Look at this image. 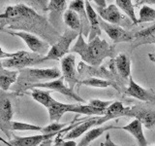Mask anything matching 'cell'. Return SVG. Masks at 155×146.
Listing matches in <instances>:
<instances>
[{"instance_id": "cell-15", "label": "cell", "mask_w": 155, "mask_h": 146, "mask_svg": "<svg viewBox=\"0 0 155 146\" xmlns=\"http://www.w3.org/2000/svg\"><path fill=\"white\" fill-rule=\"evenodd\" d=\"M110 67L111 69V72L116 71V73L124 80H128L131 76V61L130 57L121 54L116 57L111 58L110 61Z\"/></svg>"}, {"instance_id": "cell-8", "label": "cell", "mask_w": 155, "mask_h": 146, "mask_svg": "<svg viewBox=\"0 0 155 146\" xmlns=\"http://www.w3.org/2000/svg\"><path fill=\"white\" fill-rule=\"evenodd\" d=\"M32 89H42V90H48L51 92H57L61 95H64L70 99H74L78 102H81V103H85V100L81 97L79 95L77 94L75 91L71 90L69 87H67L64 84V78L62 76L60 78H58L56 80H53L51 82H42L39 83V84L34 85Z\"/></svg>"}, {"instance_id": "cell-27", "label": "cell", "mask_w": 155, "mask_h": 146, "mask_svg": "<svg viewBox=\"0 0 155 146\" xmlns=\"http://www.w3.org/2000/svg\"><path fill=\"white\" fill-rule=\"evenodd\" d=\"M51 92L48 90H42V89H32L31 96L33 97L34 100H36L43 106H45L46 108H48V105L51 104V100L53 99V97L51 96Z\"/></svg>"}, {"instance_id": "cell-7", "label": "cell", "mask_w": 155, "mask_h": 146, "mask_svg": "<svg viewBox=\"0 0 155 146\" xmlns=\"http://www.w3.org/2000/svg\"><path fill=\"white\" fill-rule=\"evenodd\" d=\"M4 32L9 33L10 35L18 36L24 41L27 47L30 49L32 53H36L39 55L46 57L47 54L50 51V43L43 41L41 38L37 37L32 33L25 32V31H10V30H3Z\"/></svg>"}, {"instance_id": "cell-37", "label": "cell", "mask_w": 155, "mask_h": 146, "mask_svg": "<svg viewBox=\"0 0 155 146\" xmlns=\"http://www.w3.org/2000/svg\"><path fill=\"white\" fill-rule=\"evenodd\" d=\"M19 54V51L16 53H7L4 50H2V48L0 47V58H3V60H6V58H13L15 57H17Z\"/></svg>"}, {"instance_id": "cell-29", "label": "cell", "mask_w": 155, "mask_h": 146, "mask_svg": "<svg viewBox=\"0 0 155 146\" xmlns=\"http://www.w3.org/2000/svg\"><path fill=\"white\" fill-rule=\"evenodd\" d=\"M73 113L84 114V115H96V116H105L106 110H101L91 106L89 104H74L72 111Z\"/></svg>"}, {"instance_id": "cell-9", "label": "cell", "mask_w": 155, "mask_h": 146, "mask_svg": "<svg viewBox=\"0 0 155 146\" xmlns=\"http://www.w3.org/2000/svg\"><path fill=\"white\" fill-rule=\"evenodd\" d=\"M124 116L134 117L142 122V124L148 130L155 129V111L145 108L140 104L125 107Z\"/></svg>"}, {"instance_id": "cell-6", "label": "cell", "mask_w": 155, "mask_h": 146, "mask_svg": "<svg viewBox=\"0 0 155 146\" xmlns=\"http://www.w3.org/2000/svg\"><path fill=\"white\" fill-rule=\"evenodd\" d=\"M96 10L98 12L99 17L110 24L117 26L122 28L125 27L128 29L134 26V23H132V21L126 15H123L121 13L115 4H110L108 7L103 9L96 7Z\"/></svg>"}, {"instance_id": "cell-16", "label": "cell", "mask_w": 155, "mask_h": 146, "mask_svg": "<svg viewBox=\"0 0 155 146\" xmlns=\"http://www.w3.org/2000/svg\"><path fill=\"white\" fill-rule=\"evenodd\" d=\"M100 117L102 116H97V117H93V118H89L85 120L84 122H79L77 124V126L75 128H73L71 130H69L68 133L65 134V135L63 136V139L65 140H73L75 138L80 137L81 135H82L84 134L87 133L91 128L97 126L98 127V122Z\"/></svg>"}, {"instance_id": "cell-28", "label": "cell", "mask_w": 155, "mask_h": 146, "mask_svg": "<svg viewBox=\"0 0 155 146\" xmlns=\"http://www.w3.org/2000/svg\"><path fill=\"white\" fill-rule=\"evenodd\" d=\"M115 4H116V6H117L118 8H120L121 11H123L126 16L132 21L134 26H137L138 19H137V17H136V14L134 11L133 2L131 1V0H116Z\"/></svg>"}, {"instance_id": "cell-31", "label": "cell", "mask_w": 155, "mask_h": 146, "mask_svg": "<svg viewBox=\"0 0 155 146\" xmlns=\"http://www.w3.org/2000/svg\"><path fill=\"white\" fill-rule=\"evenodd\" d=\"M149 22H155V10L152 9L151 7L144 5L140 10V17L138 19V23Z\"/></svg>"}, {"instance_id": "cell-1", "label": "cell", "mask_w": 155, "mask_h": 146, "mask_svg": "<svg viewBox=\"0 0 155 146\" xmlns=\"http://www.w3.org/2000/svg\"><path fill=\"white\" fill-rule=\"evenodd\" d=\"M70 52L80 55L84 62L93 67H100L106 57L114 58V46H111L106 40L96 37L92 41L86 43L82 34L80 33L75 45L70 49Z\"/></svg>"}, {"instance_id": "cell-25", "label": "cell", "mask_w": 155, "mask_h": 146, "mask_svg": "<svg viewBox=\"0 0 155 146\" xmlns=\"http://www.w3.org/2000/svg\"><path fill=\"white\" fill-rule=\"evenodd\" d=\"M78 70H79V74L81 75H86L88 74L90 76H97L98 77H106V78H110V73L106 71L104 68L102 67H93V66H88L86 65L84 61H81L78 66Z\"/></svg>"}, {"instance_id": "cell-22", "label": "cell", "mask_w": 155, "mask_h": 146, "mask_svg": "<svg viewBox=\"0 0 155 146\" xmlns=\"http://www.w3.org/2000/svg\"><path fill=\"white\" fill-rule=\"evenodd\" d=\"M125 112V106L123 105L122 102L120 101H114L106 110L105 116L100 117L98 122V127L103 125L105 122L119 118V117H123Z\"/></svg>"}, {"instance_id": "cell-10", "label": "cell", "mask_w": 155, "mask_h": 146, "mask_svg": "<svg viewBox=\"0 0 155 146\" xmlns=\"http://www.w3.org/2000/svg\"><path fill=\"white\" fill-rule=\"evenodd\" d=\"M76 56L73 54L65 56L61 60V72L64 81L67 82L68 87L74 91V88L79 84V74L76 71Z\"/></svg>"}, {"instance_id": "cell-4", "label": "cell", "mask_w": 155, "mask_h": 146, "mask_svg": "<svg viewBox=\"0 0 155 146\" xmlns=\"http://www.w3.org/2000/svg\"><path fill=\"white\" fill-rule=\"evenodd\" d=\"M46 61V57L44 56L39 55V54L26 51H19V54L17 57L13 58L2 60L1 63L3 67L7 68V69L16 68V69L21 70L23 69V68H27V66L41 64V63L45 62Z\"/></svg>"}, {"instance_id": "cell-23", "label": "cell", "mask_w": 155, "mask_h": 146, "mask_svg": "<svg viewBox=\"0 0 155 146\" xmlns=\"http://www.w3.org/2000/svg\"><path fill=\"white\" fill-rule=\"evenodd\" d=\"M110 129H121L118 127H115L114 125H108V126H102V127H97L95 129L89 130L87 133L84 134V137H82L80 141V143H78L77 146H90V143L92 141H94L103 134L105 131L109 130Z\"/></svg>"}, {"instance_id": "cell-14", "label": "cell", "mask_w": 155, "mask_h": 146, "mask_svg": "<svg viewBox=\"0 0 155 146\" xmlns=\"http://www.w3.org/2000/svg\"><path fill=\"white\" fill-rule=\"evenodd\" d=\"M67 7V2L65 0H51L48 1V11L50 12L48 16V23H50L52 27L59 28L61 26V21L63 19Z\"/></svg>"}, {"instance_id": "cell-30", "label": "cell", "mask_w": 155, "mask_h": 146, "mask_svg": "<svg viewBox=\"0 0 155 146\" xmlns=\"http://www.w3.org/2000/svg\"><path fill=\"white\" fill-rule=\"evenodd\" d=\"M79 85H84V86L93 87V88H107L109 86H114L117 89V87L114 84V81L103 80V79H99V78H95V77H89V78H87V79L80 81Z\"/></svg>"}, {"instance_id": "cell-34", "label": "cell", "mask_w": 155, "mask_h": 146, "mask_svg": "<svg viewBox=\"0 0 155 146\" xmlns=\"http://www.w3.org/2000/svg\"><path fill=\"white\" fill-rule=\"evenodd\" d=\"M29 7H32L33 10H35L36 12L39 11H43V12H47L48 11V1H41V0H38V1H29Z\"/></svg>"}, {"instance_id": "cell-19", "label": "cell", "mask_w": 155, "mask_h": 146, "mask_svg": "<svg viewBox=\"0 0 155 146\" xmlns=\"http://www.w3.org/2000/svg\"><path fill=\"white\" fill-rule=\"evenodd\" d=\"M73 106H74V104L62 103V102H59L53 99L51 102V104L47 108L48 112V116H50V120L52 123H54V122L58 123L63 115L67 113V112L72 111Z\"/></svg>"}, {"instance_id": "cell-11", "label": "cell", "mask_w": 155, "mask_h": 146, "mask_svg": "<svg viewBox=\"0 0 155 146\" xmlns=\"http://www.w3.org/2000/svg\"><path fill=\"white\" fill-rule=\"evenodd\" d=\"M98 19H99L101 29L105 30V32L108 34L109 37L114 41V44L120 43V42L132 43L133 39H134V32L129 31V30H125L124 28L120 27V26L110 24L109 23L105 22L104 19H102L100 17L98 18Z\"/></svg>"}, {"instance_id": "cell-17", "label": "cell", "mask_w": 155, "mask_h": 146, "mask_svg": "<svg viewBox=\"0 0 155 146\" xmlns=\"http://www.w3.org/2000/svg\"><path fill=\"white\" fill-rule=\"evenodd\" d=\"M69 10L76 12L79 15L81 24V34L82 36L88 37L89 32H90V23L88 21V17H87L86 10H85V5L84 1L81 0H75V1H71L69 4Z\"/></svg>"}, {"instance_id": "cell-36", "label": "cell", "mask_w": 155, "mask_h": 146, "mask_svg": "<svg viewBox=\"0 0 155 146\" xmlns=\"http://www.w3.org/2000/svg\"><path fill=\"white\" fill-rule=\"evenodd\" d=\"M55 146H77L78 143H76L74 140H65L63 139L62 135L57 134L54 141Z\"/></svg>"}, {"instance_id": "cell-21", "label": "cell", "mask_w": 155, "mask_h": 146, "mask_svg": "<svg viewBox=\"0 0 155 146\" xmlns=\"http://www.w3.org/2000/svg\"><path fill=\"white\" fill-rule=\"evenodd\" d=\"M123 130H126L130 134H132L136 138L139 146H147V141L145 139V136L143 130V124L138 119H134L130 124L124 126L121 128Z\"/></svg>"}, {"instance_id": "cell-5", "label": "cell", "mask_w": 155, "mask_h": 146, "mask_svg": "<svg viewBox=\"0 0 155 146\" xmlns=\"http://www.w3.org/2000/svg\"><path fill=\"white\" fill-rule=\"evenodd\" d=\"M16 96L14 92L0 90V130L9 139L11 137V122L14 115L12 102V96Z\"/></svg>"}, {"instance_id": "cell-2", "label": "cell", "mask_w": 155, "mask_h": 146, "mask_svg": "<svg viewBox=\"0 0 155 146\" xmlns=\"http://www.w3.org/2000/svg\"><path fill=\"white\" fill-rule=\"evenodd\" d=\"M61 71L57 67L52 68H23L18 70L16 83L10 88L17 96L24 94L27 90L42 83L41 81H53L61 77Z\"/></svg>"}, {"instance_id": "cell-18", "label": "cell", "mask_w": 155, "mask_h": 146, "mask_svg": "<svg viewBox=\"0 0 155 146\" xmlns=\"http://www.w3.org/2000/svg\"><path fill=\"white\" fill-rule=\"evenodd\" d=\"M84 5H85L87 17H88V21L90 23V32L88 35V42H89L93 40V39H95L96 37H100L102 33V29L100 27V23L98 19L99 16L95 12L93 7L91 6L90 2L84 1Z\"/></svg>"}, {"instance_id": "cell-35", "label": "cell", "mask_w": 155, "mask_h": 146, "mask_svg": "<svg viewBox=\"0 0 155 146\" xmlns=\"http://www.w3.org/2000/svg\"><path fill=\"white\" fill-rule=\"evenodd\" d=\"M114 101H104V100H100V99H91L89 100V105L95 107V108H98L101 110H107V108L113 103Z\"/></svg>"}, {"instance_id": "cell-33", "label": "cell", "mask_w": 155, "mask_h": 146, "mask_svg": "<svg viewBox=\"0 0 155 146\" xmlns=\"http://www.w3.org/2000/svg\"><path fill=\"white\" fill-rule=\"evenodd\" d=\"M68 126V124H62V123H51L48 126H46V127H43V130H42V134H58L60 133V131L66 128Z\"/></svg>"}, {"instance_id": "cell-38", "label": "cell", "mask_w": 155, "mask_h": 146, "mask_svg": "<svg viewBox=\"0 0 155 146\" xmlns=\"http://www.w3.org/2000/svg\"><path fill=\"white\" fill-rule=\"evenodd\" d=\"M101 146H116V144L110 139V134H107L106 135V141L104 143H101Z\"/></svg>"}, {"instance_id": "cell-12", "label": "cell", "mask_w": 155, "mask_h": 146, "mask_svg": "<svg viewBox=\"0 0 155 146\" xmlns=\"http://www.w3.org/2000/svg\"><path fill=\"white\" fill-rule=\"evenodd\" d=\"M124 95L142 101L155 103V92L152 89H144L138 85L133 79L132 75L129 77V86L124 90Z\"/></svg>"}, {"instance_id": "cell-20", "label": "cell", "mask_w": 155, "mask_h": 146, "mask_svg": "<svg viewBox=\"0 0 155 146\" xmlns=\"http://www.w3.org/2000/svg\"><path fill=\"white\" fill-rule=\"evenodd\" d=\"M155 41V23L147 28H144L134 33V39L132 41V49L139 47L143 44L154 43Z\"/></svg>"}, {"instance_id": "cell-26", "label": "cell", "mask_w": 155, "mask_h": 146, "mask_svg": "<svg viewBox=\"0 0 155 146\" xmlns=\"http://www.w3.org/2000/svg\"><path fill=\"white\" fill-rule=\"evenodd\" d=\"M63 22L70 29L79 33H81V24L79 15L72 10H66L63 15Z\"/></svg>"}, {"instance_id": "cell-40", "label": "cell", "mask_w": 155, "mask_h": 146, "mask_svg": "<svg viewBox=\"0 0 155 146\" xmlns=\"http://www.w3.org/2000/svg\"><path fill=\"white\" fill-rule=\"evenodd\" d=\"M0 146H3V145H1V144H0Z\"/></svg>"}, {"instance_id": "cell-39", "label": "cell", "mask_w": 155, "mask_h": 146, "mask_svg": "<svg viewBox=\"0 0 155 146\" xmlns=\"http://www.w3.org/2000/svg\"><path fill=\"white\" fill-rule=\"evenodd\" d=\"M94 3L97 5V8H106V1L105 0H102V1H100V0H95Z\"/></svg>"}, {"instance_id": "cell-3", "label": "cell", "mask_w": 155, "mask_h": 146, "mask_svg": "<svg viewBox=\"0 0 155 146\" xmlns=\"http://www.w3.org/2000/svg\"><path fill=\"white\" fill-rule=\"evenodd\" d=\"M79 32L72 30L70 28H66L64 33L60 35L58 40L51 47L50 51L45 57L46 60H53V61H59L62 60L67 54L70 52V46L72 42L79 36Z\"/></svg>"}, {"instance_id": "cell-13", "label": "cell", "mask_w": 155, "mask_h": 146, "mask_svg": "<svg viewBox=\"0 0 155 146\" xmlns=\"http://www.w3.org/2000/svg\"><path fill=\"white\" fill-rule=\"evenodd\" d=\"M57 134H39V135H29V136H16L14 135L13 139H10L9 141L4 140L0 137V140L4 144H7L8 146H38L45 142L47 140L51 139L53 136H56Z\"/></svg>"}, {"instance_id": "cell-24", "label": "cell", "mask_w": 155, "mask_h": 146, "mask_svg": "<svg viewBox=\"0 0 155 146\" xmlns=\"http://www.w3.org/2000/svg\"><path fill=\"white\" fill-rule=\"evenodd\" d=\"M18 75V71L7 69L0 61V90L7 92L16 83Z\"/></svg>"}, {"instance_id": "cell-32", "label": "cell", "mask_w": 155, "mask_h": 146, "mask_svg": "<svg viewBox=\"0 0 155 146\" xmlns=\"http://www.w3.org/2000/svg\"><path fill=\"white\" fill-rule=\"evenodd\" d=\"M11 130H33V131H41L43 130V127H39L36 125L23 123V122H18V121H12L11 122Z\"/></svg>"}]
</instances>
